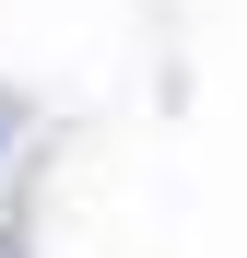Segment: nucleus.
<instances>
[{
    "instance_id": "f257e3e1",
    "label": "nucleus",
    "mask_w": 247,
    "mask_h": 258,
    "mask_svg": "<svg viewBox=\"0 0 247 258\" xmlns=\"http://www.w3.org/2000/svg\"><path fill=\"white\" fill-rule=\"evenodd\" d=\"M0 141H12V94H0Z\"/></svg>"
}]
</instances>
